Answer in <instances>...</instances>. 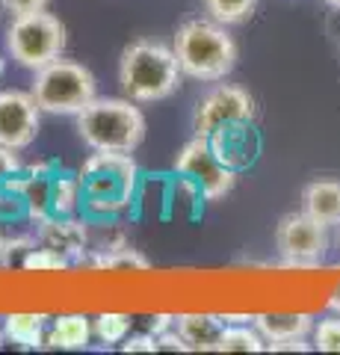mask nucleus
<instances>
[{
    "instance_id": "obj_1",
    "label": "nucleus",
    "mask_w": 340,
    "mask_h": 355,
    "mask_svg": "<svg viewBox=\"0 0 340 355\" xmlns=\"http://www.w3.org/2000/svg\"><path fill=\"white\" fill-rule=\"evenodd\" d=\"M175 57H178L181 74L202 83L225 80L237 65V42L225 24L213 18H193L175 33Z\"/></svg>"
},
{
    "instance_id": "obj_2",
    "label": "nucleus",
    "mask_w": 340,
    "mask_h": 355,
    "mask_svg": "<svg viewBox=\"0 0 340 355\" xmlns=\"http://www.w3.org/2000/svg\"><path fill=\"white\" fill-rule=\"evenodd\" d=\"M181 83L175 48L154 39H136L118 60V86L134 104H154L169 98Z\"/></svg>"
},
{
    "instance_id": "obj_3",
    "label": "nucleus",
    "mask_w": 340,
    "mask_h": 355,
    "mask_svg": "<svg viewBox=\"0 0 340 355\" xmlns=\"http://www.w3.org/2000/svg\"><path fill=\"white\" fill-rule=\"evenodd\" d=\"M80 190L86 207L98 216L125 214L134 202L139 166L130 154L122 151H95L80 166Z\"/></svg>"
},
{
    "instance_id": "obj_4",
    "label": "nucleus",
    "mask_w": 340,
    "mask_h": 355,
    "mask_svg": "<svg viewBox=\"0 0 340 355\" xmlns=\"http://www.w3.org/2000/svg\"><path fill=\"white\" fill-rule=\"evenodd\" d=\"M78 133L92 151L134 154L145 139V116L130 98H95L78 113Z\"/></svg>"
},
{
    "instance_id": "obj_5",
    "label": "nucleus",
    "mask_w": 340,
    "mask_h": 355,
    "mask_svg": "<svg viewBox=\"0 0 340 355\" xmlns=\"http://www.w3.org/2000/svg\"><path fill=\"white\" fill-rule=\"evenodd\" d=\"M95 74L83 62L74 60H53L45 69H39L33 77V98L42 113H60V116H78L80 110L95 101Z\"/></svg>"
},
{
    "instance_id": "obj_6",
    "label": "nucleus",
    "mask_w": 340,
    "mask_h": 355,
    "mask_svg": "<svg viewBox=\"0 0 340 355\" xmlns=\"http://www.w3.org/2000/svg\"><path fill=\"white\" fill-rule=\"evenodd\" d=\"M65 42H69L65 24L57 15H51L48 9L15 15L6 30V48L12 53V60L30 71H39L48 62L60 60L65 51Z\"/></svg>"
},
{
    "instance_id": "obj_7",
    "label": "nucleus",
    "mask_w": 340,
    "mask_h": 355,
    "mask_svg": "<svg viewBox=\"0 0 340 355\" xmlns=\"http://www.w3.org/2000/svg\"><path fill=\"white\" fill-rule=\"evenodd\" d=\"M175 169H178V175L190 178L207 202L225 198L234 190V181H237V172L216 160L211 142L204 137H193L186 142L178 154V160H175Z\"/></svg>"
},
{
    "instance_id": "obj_8",
    "label": "nucleus",
    "mask_w": 340,
    "mask_h": 355,
    "mask_svg": "<svg viewBox=\"0 0 340 355\" xmlns=\"http://www.w3.org/2000/svg\"><path fill=\"white\" fill-rule=\"evenodd\" d=\"M276 249L284 263L293 266H308L323 261V254L328 252L325 225L308 216L305 210L281 216V222L276 225Z\"/></svg>"
},
{
    "instance_id": "obj_9",
    "label": "nucleus",
    "mask_w": 340,
    "mask_h": 355,
    "mask_svg": "<svg viewBox=\"0 0 340 355\" xmlns=\"http://www.w3.org/2000/svg\"><path fill=\"white\" fill-rule=\"evenodd\" d=\"M258 107L249 89L234 86V83H219L207 92L199 104H195V116H193V130L195 137H211L213 130L231 121H243V119H255Z\"/></svg>"
},
{
    "instance_id": "obj_10",
    "label": "nucleus",
    "mask_w": 340,
    "mask_h": 355,
    "mask_svg": "<svg viewBox=\"0 0 340 355\" xmlns=\"http://www.w3.org/2000/svg\"><path fill=\"white\" fill-rule=\"evenodd\" d=\"M39 104L33 92L3 89L0 92V146L6 148H30L39 137Z\"/></svg>"
},
{
    "instance_id": "obj_11",
    "label": "nucleus",
    "mask_w": 340,
    "mask_h": 355,
    "mask_svg": "<svg viewBox=\"0 0 340 355\" xmlns=\"http://www.w3.org/2000/svg\"><path fill=\"white\" fill-rule=\"evenodd\" d=\"M255 119H243V121H231V125H222L219 130H213L207 142L216 154V160L228 166V169H249L258 157V148H260V139H258V130L251 128Z\"/></svg>"
},
{
    "instance_id": "obj_12",
    "label": "nucleus",
    "mask_w": 340,
    "mask_h": 355,
    "mask_svg": "<svg viewBox=\"0 0 340 355\" xmlns=\"http://www.w3.org/2000/svg\"><path fill=\"white\" fill-rule=\"evenodd\" d=\"M39 240L57 249L69 263L83 261L89 249V222L74 216H48L45 222H39Z\"/></svg>"
},
{
    "instance_id": "obj_13",
    "label": "nucleus",
    "mask_w": 340,
    "mask_h": 355,
    "mask_svg": "<svg viewBox=\"0 0 340 355\" xmlns=\"http://www.w3.org/2000/svg\"><path fill=\"white\" fill-rule=\"evenodd\" d=\"M302 210L325 228L340 225V181L334 178H316V181L305 184L302 190Z\"/></svg>"
},
{
    "instance_id": "obj_14",
    "label": "nucleus",
    "mask_w": 340,
    "mask_h": 355,
    "mask_svg": "<svg viewBox=\"0 0 340 355\" xmlns=\"http://www.w3.org/2000/svg\"><path fill=\"white\" fill-rule=\"evenodd\" d=\"M175 329H178V335L186 340L190 349H216L225 320L213 314H181L175 317Z\"/></svg>"
},
{
    "instance_id": "obj_15",
    "label": "nucleus",
    "mask_w": 340,
    "mask_h": 355,
    "mask_svg": "<svg viewBox=\"0 0 340 355\" xmlns=\"http://www.w3.org/2000/svg\"><path fill=\"white\" fill-rule=\"evenodd\" d=\"M255 326L267 343L290 340V338H308L314 331V317L308 314H258Z\"/></svg>"
},
{
    "instance_id": "obj_16",
    "label": "nucleus",
    "mask_w": 340,
    "mask_h": 355,
    "mask_svg": "<svg viewBox=\"0 0 340 355\" xmlns=\"http://www.w3.org/2000/svg\"><path fill=\"white\" fill-rule=\"evenodd\" d=\"M89 338H92L89 320L83 314H65L53 320L45 340H48V347H57V349H83V347H89Z\"/></svg>"
},
{
    "instance_id": "obj_17",
    "label": "nucleus",
    "mask_w": 340,
    "mask_h": 355,
    "mask_svg": "<svg viewBox=\"0 0 340 355\" xmlns=\"http://www.w3.org/2000/svg\"><path fill=\"white\" fill-rule=\"evenodd\" d=\"M45 323L48 317L45 314H9L3 320V335L18 343V347H42V340H45Z\"/></svg>"
},
{
    "instance_id": "obj_18",
    "label": "nucleus",
    "mask_w": 340,
    "mask_h": 355,
    "mask_svg": "<svg viewBox=\"0 0 340 355\" xmlns=\"http://www.w3.org/2000/svg\"><path fill=\"white\" fill-rule=\"evenodd\" d=\"M267 340L258 329H249L246 323H228L219 335L216 352H263Z\"/></svg>"
},
{
    "instance_id": "obj_19",
    "label": "nucleus",
    "mask_w": 340,
    "mask_h": 355,
    "mask_svg": "<svg viewBox=\"0 0 340 355\" xmlns=\"http://www.w3.org/2000/svg\"><path fill=\"white\" fill-rule=\"evenodd\" d=\"M83 202L80 178H53L51 187V210L53 216H74V210Z\"/></svg>"
},
{
    "instance_id": "obj_20",
    "label": "nucleus",
    "mask_w": 340,
    "mask_h": 355,
    "mask_svg": "<svg viewBox=\"0 0 340 355\" xmlns=\"http://www.w3.org/2000/svg\"><path fill=\"white\" fill-rule=\"evenodd\" d=\"M202 3L207 9V15L228 27V24H243V21H249L258 6V0H202Z\"/></svg>"
},
{
    "instance_id": "obj_21",
    "label": "nucleus",
    "mask_w": 340,
    "mask_h": 355,
    "mask_svg": "<svg viewBox=\"0 0 340 355\" xmlns=\"http://www.w3.org/2000/svg\"><path fill=\"white\" fill-rule=\"evenodd\" d=\"M127 246V234L118 222H104L98 228H89V249L104 254V252H116V249H125Z\"/></svg>"
},
{
    "instance_id": "obj_22",
    "label": "nucleus",
    "mask_w": 340,
    "mask_h": 355,
    "mask_svg": "<svg viewBox=\"0 0 340 355\" xmlns=\"http://www.w3.org/2000/svg\"><path fill=\"white\" fill-rule=\"evenodd\" d=\"M95 266H104V270H148V258L145 254H139L136 249H116V252H104L92 258Z\"/></svg>"
},
{
    "instance_id": "obj_23",
    "label": "nucleus",
    "mask_w": 340,
    "mask_h": 355,
    "mask_svg": "<svg viewBox=\"0 0 340 355\" xmlns=\"http://www.w3.org/2000/svg\"><path fill=\"white\" fill-rule=\"evenodd\" d=\"M21 266H24V270H36V272H51V270H65V266H69V261H65L62 254H60L57 249H51V246H42V249L33 246V249L24 254Z\"/></svg>"
},
{
    "instance_id": "obj_24",
    "label": "nucleus",
    "mask_w": 340,
    "mask_h": 355,
    "mask_svg": "<svg viewBox=\"0 0 340 355\" xmlns=\"http://www.w3.org/2000/svg\"><path fill=\"white\" fill-rule=\"evenodd\" d=\"M130 331V317L127 314H101L95 320V335L104 343H122Z\"/></svg>"
},
{
    "instance_id": "obj_25",
    "label": "nucleus",
    "mask_w": 340,
    "mask_h": 355,
    "mask_svg": "<svg viewBox=\"0 0 340 355\" xmlns=\"http://www.w3.org/2000/svg\"><path fill=\"white\" fill-rule=\"evenodd\" d=\"M314 347L323 352H340V317H325L314 326Z\"/></svg>"
},
{
    "instance_id": "obj_26",
    "label": "nucleus",
    "mask_w": 340,
    "mask_h": 355,
    "mask_svg": "<svg viewBox=\"0 0 340 355\" xmlns=\"http://www.w3.org/2000/svg\"><path fill=\"white\" fill-rule=\"evenodd\" d=\"M21 172V160H18V151L15 148H6L0 146V184L6 181V178H12Z\"/></svg>"
},
{
    "instance_id": "obj_27",
    "label": "nucleus",
    "mask_w": 340,
    "mask_h": 355,
    "mask_svg": "<svg viewBox=\"0 0 340 355\" xmlns=\"http://www.w3.org/2000/svg\"><path fill=\"white\" fill-rule=\"evenodd\" d=\"M0 3L15 18V15H27V12H42V9H48L51 0H0Z\"/></svg>"
},
{
    "instance_id": "obj_28",
    "label": "nucleus",
    "mask_w": 340,
    "mask_h": 355,
    "mask_svg": "<svg viewBox=\"0 0 340 355\" xmlns=\"http://www.w3.org/2000/svg\"><path fill=\"white\" fill-rule=\"evenodd\" d=\"M122 349L125 352H157L160 343H157V335H134V338H125Z\"/></svg>"
},
{
    "instance_id": "obj_29",
    "label": "nucleus",
    "mask_w": 340,
    "mask_h": 355,
    "mask_svg": "<svg viewBox=\"0 0 340 355\" xmlns=\"http://www.w3.org/2000/svg\"><path fill=\"white\" fill-rule=\"evenodd\" d=\"M269 352H308L311 343L305 338H290V340H278V343H267Z\"/></svg>"
},
{
    "instance_id": "obj_30",
    "label": "nucleus",
    "mask_w": 340,
    "mask_h": 355,
    "mask_svg": "<svg viewBox=\"0 0 340 355\" xmlns=\"http://www.w3.org/2000/svg\"><path fill=\"white\" fill-rule=\"evenodd\" d=\"M157 343H160V349H178V352H190V347H186V340L178 335V329H169V331H163V335H157Z\"/></svg>"
},
{
    "instance_id": "obj_31",
    "label": "nucleus",
    "mask_w": 340,
    "mask_h": 355,
    "mask_svg": "<svg viewBox=\"0 0 340 355\" xmlns=\"http://www.w3.org/2000/svg\"><path fill=\"white\" fill-rule=\"evenodd\" d=\"M175 326V317L169 314H157L154 320H151V335H163V331H169Z\"/></svg>"
},
{
    "instance_id": "obj_32",
    "label": "nucleus",
    "mask_w": 340,
    "mask_h": 355,
    "mask_svg": "<svg viewBox=\"0 0 340 355\" xmlns=\"http://www.w3.org/2000/svg\"><path fill=\"white\" fill-rule=\"evenodd\" d=\"M222 320L225 323H249V320H255V317H249V314H225Z\"/></svg>"
},
{
    "instance_id": "obj_33",
    "label": "nucleus",
    "mask_w": 340,
    "mask_h": 355,
    "mask_svg": "<svg viewBox=\"0 0 340 355\" xmlns=\"http://www.w3.org/2000/svg\"><path fill=\"white\" fill-rule=\"evenodd\" d=\"M328 308H332L334 314H340V284H337V291L332 293V299H328Z\"/></svg>"
},
{
    "instance_id": "obj_34",
    "label": "nucleus",
    "mask_w": 340,
    "mask_h": 355,
    "mask_svg": "<svg viewBox=\"0 0 340 355\" xmlns=\"http://www.w3.org/2000/svg\"><path fill=\"white\" fill-rule=\"evenodd\" d=\"M325 6H332V9H340V0H323Z\"/></svg>"
},
{
    "instance_id": "obj_35",
    "label": "nucleus",
    "mask_w": 340,
    "mask_h": 355,
    "mask_svg": "<svg viewBox=\"0 0 340 355\" xmlns=\"http://www.w3.org/2000/svg\"><path fill=\"white\" fill-rule=\"evenodd\" d=\"M0 263H3V237H0Z\"/></svg>"
},
{
    "instance_id": "obj_36",
    "label": "nucleus",
    "mask_w": 340,
    "mask_h": 355,
    "mask_svg": "<svg viewBox=\"0 0 340 355\" xmlns=\"http://www.w3.org/2000/svg\"><path fill=\"white\" fill-rule=\"evenodd\" d=\"M3 69H6V62H3V57H0V77H3Z\"/></svg>"
}]
</instances>
